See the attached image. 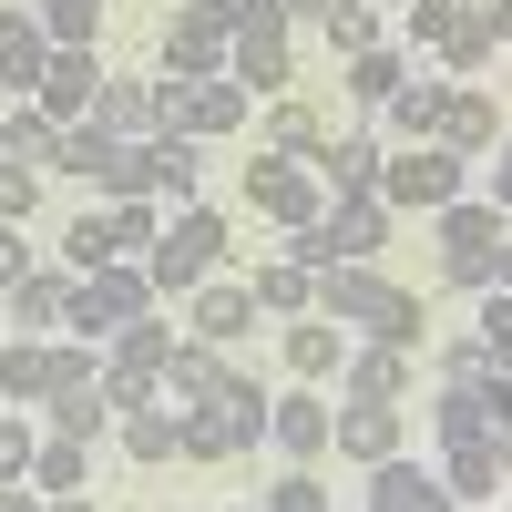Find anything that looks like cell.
<instances>
[{"label": "cell", "instance_id": "43", "mask_svg": "<svg viewBox=\"0 0 512 512\" xmlns=\"http://www.w3.org/2000/svg\"><path fill=\"white\" fill-rule=\"evenodd\" d=\"M185 461H236V431L216 420V400H205V410H185Z\"/></svg>", "mask_w": 512, "mask_h": 512}, {"label": "cell", "instance_id": "49", "mask_svg": "<svg viewBox=\"0 0 512 512\" xmlns=\"http://www.w3.org/2000/svg\"><path fill=\"white\" fill-rule=\"evenodd\" d=\"M482 164H492V205H502V216H512V134H502V144H492Z\"/></svg>", "mask_w": 512, "mask_h": 512}, {"label": "cell", "instance_id": "14", "mask_svg": "<svg viewBox=\"0 0 512 512\" xmlns=\"http://www.w3.org/2000/svg\"><path fill=\"white\" fill-rule=\"evenodd\" d=\"M328 451H338V461H359V472H379V461L400 451V400H338Z\"/></svg>", "mask_w": 512, "mask_h": 512}, {"label": "cell", "instance_id": "30", "mask_svg": "<svg viewBox=\"0 0 512 512\" xmlns=\"http://www.w3.org/2000/svg\"><path fill=\"white\" fill-rule=\"evenodd\" d=\"M113 164H123V134H103V123H62V164L52 175H82V185H113Z\"/></svg>", "mask_w": 512, "mask_h": 512}, {"label": "cell", "instance_id": "55", "mask_svg": "<svg viewBox=\"0 0 512 512\" xmlns=\"http://www.w3.org/2000/svg\"><path fill=\"white\" fill-rule=\"evenodd\" d=\"M52 512H93V502H82V492H62V502H52Z\"/></svg>", "mask_w": 512, "mask_h": 512}, {"label": "cell", "instance_id": "45", "mask_svg": "<svg viewBox=\"0 0 512 512\" xmlns=\"http://www.w3.org/2000/svg\"><path fill=\"white\" fill-rule=\"evenodd\" d=\"M267 512H328V482L308 472V461H297V472H287V482L267 492Z\"/></svg>", "mask_w": 512, "mask_h": 512}, {"label": "cell", "instance_id": "32", "mask_svg": "<svg viewBox=\"0 0 512 512\" xmlns=\"http://www.w3.org/2000/svg\"><path fill=\"white\" fill-rule=\"evenodd\" d=\"M154 236H164V205L154 195H113L103 205V246L113 256H154Z\"/></svg>", "mask_w": 512, "mask_h": 512}, {"label": "cell", "instance_id": "8", "mask_svg": "<svg viewBox=\"0 0 512 512\" xmlns=\"http://www.w3.org/2000/svg\"><path fill=\"white\" fill-rule=\"evenodd\" d=\"M461 164L451 144H390V164H379V195H390V216H441V205L461 195Z\"/></svg>", "mask_w": 512, "mask_h": 512}, {"label": "cell", "instance_id": "31", "mask_svg": "<svg viewBox=\"0 0 512 512\" xmlns=\"http://www.w3.org/2000/svg\"><path fill=\"white\" fill-rule=\"evenodd\" d=\"M0 154H21V164L52 175V164H62V113H41L31 93H11V134H0Z\"/></svg>", "mask_w": 512, "mask_h": 512}, {"label": "cell", "instance_id": "56", "mask_svg": "<svg viewBox=\"0 0 512 512\" xmlns=\"http://www.w3.org/2000/svg\"><path fill=\"white\" fill-rule=\"evenodd\" d=\"M0 134H11V103H0Z\"/></svg>", "mask_w": 512, "mask_h": 512}, {"label": "cell", "instance_id": "26", "mask_svg": "<svg viewBox=\"0 0 512 512\" xmlns=\"http://www.w3.org/2000/svg\"><path fill=\"white\" fill-rule=\"evenodd\" d=\"M113 431H123V451H134V461H185V410H175V400H144V410H123Z\"/></svg>", "mask_w": 512, "mask_h": 512}, {"label": "cell", "instance_id": "4", "mask_svg": "<svg viewBox=\"0 0 512 512\" xmlns=\"http://www.w3.org/2000/svg\"><path fill=\"white\" fill-rule=\"evenodd\" d=\"M216 256H226V216L216 205H175L164 236H154V256H144V277H154V297H195L205 277H216Z\"/></svg>", "mask_w": 512, "mask_h": 512}, {"label": "cell", "instance_id": "16", "mask_svg": "<svg viewBox=\"0 0 512 512\" xmlns=\"http://www.w3.org/2000/svg\"><path fill=\"white\" fill-rule=\"evenodd\" d=\"M41 62H52L41 11H31V0H0V82H11V93H41Z\"/></svg>", "mask_w": 512, "mask_h": 512}, {"label": "cell", "instance_id": "13", "mask_svg": "<svg viewBox=\"0 0 512 512\" xmlns=\"http://www.w3.org/2000/svg\"><path fill=\"white\" fill-rule=\"evenodd\" d=\"M328 431H338V400H318V379H297L287 400H267V441L287 461H328Z\"/></svg>", "mask_w": 512, "mask_h": 512}, {"label": "cell", "instance_id": "11", "mask_svg": "<svg viewBox=\"0 0 512 512\" xmlns=\"http://www.w3.org/2000/svg\"><path fill=\"white\" fill-rule=\"evenodd\" d=\"M103 62H93V41H52V62H41V113H62V123H93V103H103Z\"/></svg>", "mask_w": 512, "mask_h": 512}, {"label": "cell", "instance_id": "6", "mask_svg": "<svg viewBox=\"0 0 512 512\" xmlns=\"http://www.w3.org/2000/svg\"><path fill=\"white\" fill-rule=\"evenodd\" d=\"M287 31H297V21L277 11V0H256V11H246V21L226 31V72L246 82L256 103H277L287 82H297V41H287Z\"/></svg>", "mask_w": 512, "mask_h": 512}, {"label": "cell", "instance_id": "29", "mask_svg": "<svg viewBox=\"0 0 512 512\" xmlns=\"http://www.w3.org/2000/svg\"><path fill=\"white\" fill-rule=\"evenodd\" d=\"M93 123H103V134H123V144H144V134H164V103H154V82H103Z\"/></svg>", "mask_w": 512, "mask_h": 512}, {"label": "cell", "instance_id": "18", "mask_svg": "<svg viewBox=\"0 0 512 512\" xmlns=\"http://www.w3.org/2000/svg\"><path fill=\"white\" fill-rule=\"evenodd\" d=\"M256 328V287H226V277H205L185 297V338H205V349H226V338Z\"/></svg>", "mask_w": 512, "mask_h": 512}, {"label": "cell", "instance_id": "1", "mask_svg": "<svg viewBox=\"0 0 512 512\" xmlns=\"http://www.w3.org/2000/svg\"><path fill=\"white\" fill-rule=\"evenodd\" d=\"M318 318H338L349 338H379V349H431V308H420L410 287H390L369 267V256H338V267H318Z\"/></svg>", "mask_w": 512, "mask_h": 512}, {"label": "cell", "instance_id": "52", "mask_svg": "<svg viewBox=\"0 0 512 512\" xmlns=\"http://www.w3.org/2000/svg\"><path fill=\"white\" fill-rule=\"evenodd\" d=\"M492 461H502V482H512V410L492 420Z\"/></svg>", "mask_w": 512, "mask_h": 512}, {"label": "cell", "instance_id": "9", "mask_svg": "<svg viewBox=\"0 0 512 512\" xmlns=\"http://www.w3.org/2000/svg\"><path fill=\"white\" fill-rule=\"evenodd\" d=\"M246 205H256L267 226H318V216H328V185H318V164L256 154V164H246Z\"/></svg>", "mask_w": 512, "mask_h": 512}, {"label": "cell", "instance_id": "48", "mask_svg": "<svg viewBox=\"0 0 512 512\" xmlns=\"http://www.w3.org/2000/svg\"><path fill=\"white\" fill-rule=\"evenodd\" d=\"M175 11H195V21H216V31H236V21L256 11V0H175Z\"/></svg>", "mask_w": 512, "mask_h": 512}, {"label": "cell", "instance_id": "17", "mask_svg": "<svg viewBox=\"0 0 512 512\" xmlns=\"http://www.w3.org/2000/svg\"><path fill=\"white\" fill-rule=\"evenodd\" d=\"M338 400H410V349L349 338V359H338Z\"/></svg>", "mask_w": 512, "mask_h": 512}, {"label": "cell", "instance_id": "39", "mask_svg": "<svg viewBox=\"0 0 512 512\" xmlns=\"http://www.w3.org/2000/svg\"><path fill=\"white\" fill-rule=\"evenodd\" d=\"M492 52H502V41H492L472 11H461V31L441 41V72H451V82H482V72H492Z\"/></svg>", "mask_w": 512, "mask_h": 512}, {"label": "cell", "instance_id": "42", "mask_svg": "<svg viewBox=\"0 0 512 512\" xmlns=\"http://www.w3.org/2000/svg\"><path fill=\"white\" fill-rule=\"evenodd\" d=\"M31 451H41L31 410H0V482H31Z\"/></svg>", "mask_w": 512, "mask_h": 512}, {"label": "cell", "instance_id": "15", "mask_svg": "<svg viewBox=\"0 0 512 512\" xmlns=\"http://www.w3.org/2000/svg\"><path fill=\"white\" fill-rule=\"evenodd\" d=\"M369 512H461V502H451V482L431 472V461L390 451V461H379V472H369Z\"/></svg>", "mask_w": 512, "mask_h": 512}, {"label": "cell", "instance_id": "27", "mask_svg": "<svg viewBox=\"0 0 512 512\" xmlns=\"http://www.w3.org/2000/svg\"><path fill=\"white\" fill-rule=\"evenodd\" d=\"M175 349H185V338H175V318H164V308H144L134 328H113V338H103V369H164Z\"/></svg>", "mask_w": 512, "mask_h": 512}, {"label": "cell", "instance_id": "35", "mask_svg": "<svg viewBox=\"0 0 512 512\" xmlns=\"http://www.w3.org/2000/svg\"><path fill=\"white\" fill-rule=\"evenodd\" d=\"M461 11H472V0H410V11H400V52H410V62H431L441 41L461 31Z\"/></svg>", "mask_w": 512, "mask_h": 512}, {"label": "cell", "instance_id": "57", "mask_svg": "<svg viewBox=\"0 0 512 512\" xmlns=\"http://www.w3.org/2000/svg\"><path fill=\"white\" fill-rule=\"evenodd\" d=\"M0 349H11V328H0Z\"/></svg>", "mask_w": 512, "mask_h": 512}, {"label": "cell", "instance_id": "28", "mask_svg": "<svg viewBox=\"0 0 512 512\" xmlns=\"http://www.w3.org/2000/svg\"><path fill=\"white\" fill-rule=\"evenodd\" d=\"M256 308H267V318H308L318 308V267H297V256L277 246L267 267H256Z\"/></svg>", "mask_w": 512, "mask_h": 512}, {"label": "cell", "instance_id": "7", "mask_svg": "<svg viewBox=\"0 0 512 512\" xmlns=\"http://www.w3.org/2000/svg\"><path fill=\"white\" fill-rule=\"evenodd\" d=\"M154 103H164V134H195V144H216V134H236L246 123V82L236 72H195V82H175V72H154Z\"/></svg>", "mask_w": 512, "mask_h": 512}, {"label": "cell", "instance_id": "54", "mask_svg": "<svg viewBox=\"0 0 512 512\" xmlns=\"http://www.w3.org/2000/svg\"><path fill=\"white\" fill-rule=\"evenodd\" d=\"M492 287H512V236H502V277H492Z\"/></svg>", "mask_w": 512, "mask_h": 512}, {"label": "cell", "instance_id": "24", "mask_svg": "<svg viewBox=\"0 0 512 512\" xmlns=\"http://www.w3.org/2000/svg\"><path fill=\"white\" fill-rule=\"evenodd\" d=\"M52 400V338H11L0 349V410H41Z\"/></svg>", "mask_w": 512, "mask_h": 512}, {"label": "cell", "instance_id": "37", "mask_svg": "<svg viewBox=\"0 0 512 512\" xmlns=\"http://www.w3.org/2000/svg\"><path fill=\"white\" fill-rule=\"evenodd\" d=\"M216 420L236 431V451H256V441H267V390H256V379H236V369H226V390H216Z\"/></svg>", "mask_w": 512, "mask_h": 512}, {"label": "cell", "instance_id": "33", "mask_svg": "<svg viewBox=\"0 0 512 512\" xmlns=\"http://www.w3.org/2000/svg\"><path fill=\"white\" fill-rule=\"evenodd\" d=\"M441 482H451V502H502V461H492V441H451V451H441Z\"/></svg>", "mask_w": 512, "mask_h": 512}, {"label": "cell", "instance_id": "5", "mask_svg": "<svg viewBox=\"0 0 512 512\" xmlns=\"http://www.w3.org/2000/svg\"><path fill=\"white\" fill-rule=\"evenodd\" d=\"M390 195H328V216L318 226H287V256L297 267H338V256H379L390 246Z\"/></svg>", "mask_w": 512, "mask_h": 512}, {"label": "cell", "instance_id": "34", "mask_svg": "<svg viewBox=\"0 0 512 512\" xmlns=\"http://www.w3.org/2000/svg\"><path fill=\"white\" fill-rule=\"evenodd\" d=\"M31 482L52 492V502H62V492H82V482H93V441H72V431H52V441L31 451Z\"/></svg>", "mask_w": 512, "mask_h": 512}, {"label": "cell", "instance_id": "21", "mask_svg": "<svg viewBox=\"0 0 512 512\" xmlns=\"http://www.w3.org/2000/svg\"><path fill=\"white\" fill-rule=\"evenodd\" d=\"M441 144H451L461 164H482V154L502 144V113H492V93H482V82H451V113H441Z\"/></svg>", "mask_w": 512, "mask_h": 512}, {"label": "cell", "instance_id": "25", "mask_svg": "<svg viewBox=\"0 0 512 512\" xmlns=\"http://www.w3.org/2000/svg\"><path fill=\"white\" fill-rule=\"evenodd\" d=\"M216 390H226V349H205V338H185V349L164 359V400H175V410H205Z\"/></svg>", "mask_w": 512, "mask_h": 512}, {"label": "cell", "instance_id": "41", "mask_svg": "<svg viewBox=\"0 0 512 512\" xmlns=\"http://www.w3.org/2000/svg\"><path fill=\"white\" fill-rule=\"evenodd\" d=\"M472 328H482V349H492V369L512 379V287H482V318H472Z\"/></svg>", "mask_w": 512, "mask_h": 512}, {"label": "cell", "instance_id": "2", "mask_svg": "<svg viewBox=\"0 0 512 512\" xmlns=\"http://www.w3.org/2000/svg\"><path fill=\"white\" fill-rule=\"evenodd\" d=\"M144 308H164V297H154V277H144V256H103V267H82V277H72V297H62V328H82V338H113V328H134Z\"/></svg>", "mask_w": 512, "mask_h": 512}, {"label": "cell", "instance_id": "50", "mask_svg": "<svg viewBox=\"0 0 512 512\" xmlns=\"http://www.w3.org/2000/svg\"><path fill=\"white\" fill-rule=\"evenodd\" d=\"M0 512H52V492L41 482H0Z\"/></svg>", "mask_w": 512, "mask_h": 512}, {"label": "cell", "instance_id": "59", "mask_svg": "<svg viewBox=\"0 0 512 512\" xmlns=\"http://www.w3.org/2000/svg\"><path fill=\"white\" fill-rule=\"evenodd\" d=\"M31 11H41V0H31Z\"/></svg>", "mask_w": 512, "mask_h": 512}, {"label": "cell", "instance_id": "44", "mask_svg": "<svg viewBox=\"0 0 512 512\" xmlns=\"http://www.w3.org/2000/svg\"><path fill=\"white\" fill-rule=\"evenodd\" d=\"M41 31H52V41H93L103 31V0H41Z\"/></svg>", "mask_w": 512, "mask_h": 512}, {"label": "cell", "instance_id": "53", "mask_svg": "<svg viewBox=\"0 0 512 512\" xmlns=\"http://www.w3.org/2000/svg\"><path fill=\"white\" fill-rule=\"evenodd\" d=\"M277 11H287V21H328V0H277Z\"/></svg>", "mask_w": 512, "mask_h": 512}, {"label": "cell", "instance_id": "23", "mask_svg": "<svg viewBox=\"0 0 512 512\" xmlns=\"http://www.w3.org/2000/svg\"><path fill=\"white\" fill-rule=\"evenodd\" d=\"M62 297H72V267H31L21 287H0V308H11L21 338H41V328H62Z\"/></svg>", "mask_w": 512, "mask_h": 512}, {"label": "cell", "instance_id": "3", "mask_svg": "<svg viewBox=\"0 0 512 512\" xmlns=\"http://www.w3.org/2000/svg\"><path fill=\"white\" fill-rule=\"evenodd\" d=\"M431 246H441V277L482 297L502 277V205L492 195H451L441 216H431Z\"/></svg>", "mask_w": 512, "mask_h": 512}, {"label": "cell", "instance_id": "47", "mask_svg": "<svg viewBox=\"0 0 512 512\" xmlns=\"http://www.w3.org/2000/svg\"><path fill=\"white\" fill-rule=\"evenodd\" d=\"M31 267H41V246H31V236H21V226H0V287H21V277H31Z\"/></svg>", "mask_w": 512, "mask_h": 512}, {"label": "cell", "instance_id": "12", "mask_svg": "<svg viewBox=\"0 0 512 512\" xmlns=\"http://www.w3.org/2000/svg\"><path fill=\"white\" fill-rule=\"evenodd\" d=\"M441 113H451V72H431V62H420V72H410V82H400V93L379 103L369 123H379L390 144H441Z\"/></svg>", "mask_w": 512, "mask_h": 512}, {"label": "cell", "instance_id": "19", "mask_svg": "<svg viewBox=\"0 0 512 512\" xmlns=\"http://www.w3.org/2000/svg\"><path fill=\"white\" fill-rule=\"evenodd\" d=\"M410 72H420V62L400 52V41H369V52H349V62H338V93H349L359 113H379V103H390Z\"/></svg>", "mask_w": 512, "mask_h": 512}, {"label": "cell", "instance_id": "46", "mask_svg": "<svg viewBox=\"0 0 512 512\" xmlns=\"http://www.w3.org/2000/svg\"><path fill=\"white\" fill-rule=\"evenodd\" d=\"M103 256H113V246H103V216H82V226L62 236V267H72V277H82V267H103Z\"/></svg>", "mask_w": 512, "mask_h": 512}, {"label": "cell", "instance_id": "58", "mask_svg": "<svg viewBox=\"0 0 512 512\" xmlns=\"http://www.w3.org/2000/svg\"><path fill=\"white\" fill-rule=\"evenodd\" d=\"M390 11H410V0H390Z\"/></svg>", "mask_w": 512, "mask_h": 512}, {"label": "cell", "instance_id": "36", "mask_svg": "<svg viewBox=\"0 0 512 512\" xmlns=\"http://www.w3.org/2000/svg\"><path fill=\"white\" fill-rule=\"evenodd\" d=\"M318 134H328V123H318L308 103H297V93H277V103H267V154H287V164H308V154H318Z\"/></svg>", "mask_w": 512, "mask_h": 512}, {"label": "cell", "instance_id": "22", "mask_svg": "<svg viewBox=\"0 0 512 512\" xmlns=\"http://www.w3.org/2000/svg\"><path fill=\"white\" fill-rule=\"evenodd\" d=\"M277 349H287V369H297V379H338V359H349V328L308 308V318H287Z\"/></svg>", "mask_w": 512, "mask_h": 512}, {"label": "cell", "instance_id": "20", "mask_svg": "<svg viewBox=\"0 0 512 512\" xmlns=\"http://www.w3.org/2000/svg\"><path fill=\"white\" fill-rule=\"evenodd\" d=\"M154 52H164L175 82H195V72H226V31L195 21V11H164V41H154Z\"/></svg>", "mask_w": 512, "mask_h": 512}, {"label": "cell", "instance_id": "10", "mask_svg": "<svg viewBox=\"0 0 512 512\" xmlns=\"http://www.w3.org/2000/svg\"><path fill=\"white\" fill-rule=\"evenodd\" d=\"M308 164H318V185H328V195H379V164H390V134H379V123H328Z\"/></svg>", "mask_w": 512, "mask_h": 512}, {"label": "cell", "instance_id": "40", "mask_svg": "<svg viewBox=\"0 0 512 512\" xmlns=\"http://www.w3.org/2000/svg\"><path fill=\"white\" fill-rule=\"evenodd\" d=\"M31 205H41V164L0 154V226H31Z\"/></svg>", "mask_w": 512, "mask_h": 512}, {"label": "cell", "instance_id": "51", "mask_svg": "<svg viewBox=\"0 0 512 512\" xmlns=\"http://www.w3.org/2000/svg\"><path fill=\"white\" fill-rule=\"evenodd\" d=\"M472 21H482L492 41H512V0H472Z\"/></svg>", "mask_w": 512, "mask_h": 512}, {"label": "cell", "instance_id": "38", "mask_svg": "<svg viewBox=\"0 0 512 512\" xmlns=\"http://www.w3.org/2000/svg\"><path fill=\"white\" fill-rule=\"evenodd\" d=\"M318 31H328V52H338V62H349V52H369V41H390L369 0H328V21H318Z\"/></svg>", "mask_w": 512, "mask_h": 512}]
</instances>
